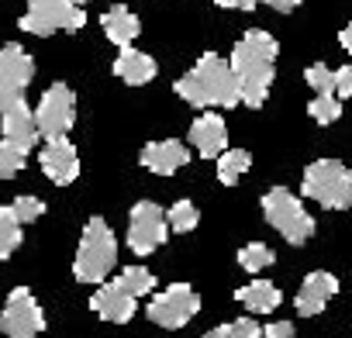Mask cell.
Segmentation results:
<instances>
[{
	"label": "cell",
	"instance_id": "28",
	"mask_svg": "<svg viewBox=\"0 0 352 338\" xmlns=\"http://www.w3.org/2000/svg\"><path fill=\"white\" fill-rule=\"evenodd\" d=\"M259 335H263V328H259L252 317H239V321H232V324H221V328L208 331L204 338H259Z\"/></svg>",
	"mask_w": 352,
	"mask_h": 338
},
{
	"label": "cell",
	"instance_id": "18",
	"mask_svg": "<svg viewBox=\"0 0 352 338\" xmlns=\"http://www.w3.org/2000/svg\"><path fill=\"white\" fill-rule=\"evenodd\" d=\"M114 76H121V80L131 83V87H145V83L155 76V59L128 45V49H121L118 59H114Z\"/></svg>",
	"mask_w": 352,
	"mask_h": 338
},
{
	"label": "cell",
	"instance_id": "11",
	"mask_svg": "<svg viewBox=\"0 0 352 338\" xmlns=\"http://www.w3.org/2000/svg\"><path fill=\"white\" fill-rule=\"evenodd\" d=\"M32 76H35V59L21 45H4L0 49V100L25 97Z\"/></svg>",
	"mask_w": 352,
	"mask_h": 338
},
{
	"label": "cell",
	"instance_id": "23",
	"mask_svg": "<svg viewBox=\"0 0 352 338\" xmlns=\"http://www.w3.org/2000/svg\"><path fill=\"white\" fill-rule=\"evenodd\" d=\"M197 221H201V211H197L194 201H176V204L166 211V225H169V232L187 235V232L197 228Z\"/></svg>",
	"mask_w": 352,
	"mask_h": 338
},
{
	"label": "cell",
	"instance_id": "29",
	"mask_svg": "<svg viewBox=\"0 0 352 338\" xmlns=\"http://www.w3.org/2000/svg\"><path fill=\"white\" fill-rule=\"evenodd\" d=\"M304 80H307V87H311L314 93H335V69H328L324 63L307 66Z\"/></svg>",
	"mask_w": 352,
	"mask_h": 338
},
{
	"label": "cell",
	"instance_id": "30",
	"mask_svg": "<svg viewBox=\"0 0 352 338\" xmlns=\"http://www.w3.org/2000/svg\"><path fill=\"white\" fill-rule=\"evenodd\" d=\"M11 207H14V214H18L21 225H32V221H38V218L45 214V204H42L38 197H18Z\"/></svg>",
	"mask_w": 352,
	"mask_h": 338
},
{
	"label": "cell",
	"instance_id": "6",
	"mask_svg": "<svg viewBox=\"0 0 352 338\" xmlns=\"http://www.w3.org/2000/svg\"><path fill=\"white\" fill-rule=\"evenodd\" d=\"M83 11L76 0H28V14L18 21L28 35H52V32H80Z\"/></svg>",
	"mask_w": 352,
	"mask_h": 338
},
{
	"label": "cell",
	"instance_id": "12",
	"mask_svg": "<svg viewBox=\"0 0 352 338\" xmlns=\"http://www.w3.org/2000/svg\"><path fill=\"white\" fill-rule=\"evenodd\" d=\"M0 128H4L8 142H18L21 148H32L42 135H38V121L35 111L25 104V97H8L0 100Z\"/></svg>",
	"mask_w": 352,
	"mask_h": 338
},
{
	"label": "cell",
	"instance_id": "17",
	"mask_svg": "<svg viewBox=\"0 0 352 338\" xmlns=\"http://www.w3.org/2000/svg\"><path fill=\"white\" fill-rule=\"evenodd\" d=\"M90 307H94L104 321L124 324V321H131V314H135V297H131L128 290H121L118 283H104V286L90 297Z\"/></svg>",
	"mask_w": 352,
	"mask_h": 338
},
{
	"label": "cell",
	"instance_id": "22",
	"mask_svg": "<svg viewBox=\"0 0 352 338\" xmlns=\"http://www.w3.org/2000/svg\"><path fill=\"white\" fill-rule=\"evenodd\" d=\"M249 166H252V155H249L245 148L221 152V155H218V180H221L225 187H232V183L242 180V173H245Z\"/></svg>",
	"mask_w": 352,
	"mask_h": 338
},
{
	"label": "cell",
	"instance_id": "7",
	"mask_svg": "<svg viewBox=\"0 0 352 338\" xmlns=\"http://www.w3.org/2000/svg\"><path fill=\"white\" fill-rule=\"evenodd\" d=\"M0 331L8 338H38L45 331V314L28 286L11 290L4 311H0Z\"/></svg>",
	"mask_w": 352,
	"mask_h": 338
},
{
	"label": "cell",
	"instance_id": "16",
	"mask_svg": "<svg viewBox=\"0 0 352 338\" xmlns=\"http://www.w3.org/2000/svg\"><path fill=\"white\" fill-rule=\"evenodd\" d=\"M190 142L204 159H218L221 152H228V124L218 114H201L190 124Z\"/></svg>",
	"mask_w": 352,
	"mask_h": 338
},
{
	"label": "cell",
	"instance_id": "9",
	"mask_svg": "<svg viewBox=\"0 0 352 338\" xmlns=\"http://www.w3.org/2000/svg\"><path fill=\"white\" fill-rule=\"evenodd\" d=\"M169 235V225H166V214L159 211V204L152 201H138L128 214V245L135 256H148L155 252Z\"/></svg>",
	"mask_w": 352,
	"mask_h": 338
},
{
	"label": "cell",
	"instance_id": "19",
	"mask_svg": "<svg viewBox=\"0 0 352 338\" xmlns=\"http://www.w3.org/2000/svg\"><path fill=\"white\" fill-rule=\"evenodd\" d=\"M100 25H104V35H107L114 45H121V49H128V45L138 38V32H142L138 18H135L124 4H114V8L100 18Z\"/></svg>",
	"mask_w": 352,
	"mask_h": 338
},
{
	"label": "cell",
	"instance_id": "27",
	"mask_svg": "<svg viewBox=\"0 0 352 338\" xmlns=\"http://www.w3.org/2000/svg\"><path fill=\"white\" fill-rule=\"evenodd\" d=\"M273 249L270 245H263V242H249L242 252H239V262H242V269H249V273H259V269H266V266H273Z\"/></svg>",
	"mask_w": 352,
	"mask_h": 338
},
{
	"label": "cell",
	"instance_id": "1",
	"mask_svg": "<svg viewBox=\"0 0 352 338\" xmlns=\"http://www.w3.org/2000/svg\"><path fill=\"white\" fill-rule=\"evenodd\" d=\"M276 52H280L276 38L270 32H259V28L245 32L239 38V45L232 49L228 63H232V69L239 76L242 104L245 107H263V100H266V93L273 87V76H276V69H273Z\"/></svg>",
	"mask_w": 352,
	"mask_h": 338
},
{
	"label": "cell",
	"instance_id": "32",
	"mask_svg": "<svg viewBox=\"0 0 352 338\" xmlns=\"http://www.w3.org/2000/svg\"><path fill=\"white\" fill-rule=\"evenodd\" d=\"M263 335L266 338H294V324L290 321H273V324L263 328Z\"/></svg>",
	"mask_w": 352,
	"mask_h": 338
},
{
	"label": "cell",
	"instance_id": "10",
	"mask_svg": "<svg viewBox=\"0 0 352 338\" xmlns=\"http://www.w3.org/2000/svg\"><path fill=\"white\" fill-rule=\"evenodd\" d=\"M201 311V297L197 290H190L187 283H173L166 286L159 297H152L148 304V317L159 328H184L187 321H194V314Z\"/></svg>",
	"mask_w": 352,
	"mask_h": 338
},
{
	"label": "cell",
	"instance_id": "8",
	"mask_svg": "<svg viewBox=\"0 0 352 338\" xmlns=\"http://www.w3.org/2000/svg\"><path fill=\"white\" fill-rule=\"evenodd\" d=\"M73 117H76V97L66 83H52L38 107H35V121H38V135L49 142V138H66V131L73 128Z\"/></svg>",
	"mask_w": 352,
	"mask_h": 338
},
{
	"label": "cell",
	"instance_id": "21",
	"mask_svg": "<svg viewBox=\"0 0 352 338\" xmlns=\"http://www.w3.org/2000/svg\"><path fill=\"white\" fill-rule=\"evenodd\" d=\"M25 242L21 221L14 214V207H0V259H11Z\"/></svg>",
	"mask_w": 352,
	"mask_h": 338
},
{
	"label": "cell",
	"instance_id": "24",
	"mask_svg": "<svg viewBox=\"0 0 352 338\" xmlns=\"http://www.w3.org/2000/svg\"><path fill=\"white\" fill-rule=\"evenodd\" d=\"M121 290H128L131 297H145L152 286H155V276L145 269V266H128V269H121V276L114 280Z\"/></svg>",
	"mask_w": 352,
	"mask_h": 338
},
{
	"label": "cell",
	"instance_id": "3",
	"mask_svg": "<svg viewBox=\"0 0 352 338\" xmlns=\"http://www.w3.org/2000/svg\"><path fill=\"white\" fill-rule=\"evenodd\" d=\"M114 266H118V238L104 218H90L76 249L73 273L80 283H104Z\"/></svg>",
	"mask_w": 352,
	"mask_h": 338
},
{
	"label": "cell",
	"instance_id": "15",
	"mask_svg": "<svg viewBox=\"0 0 352 338\" xmlns=\"http://www.w3.org/2000/svg\"><path fill=\"white\" fill-rule=\"evenodd\" d=\"M335 293H338V280H335L331 273H324V269L307 273L304 283H300V290H297V314H304V317L321 314L324 304H328Z\"/></svg>",
	"mask_w": 352,
	"mask_h": 338
},
{
	"label": "cell",
	"instance_id": "36",
	"mask_svg": "<svg viewBox=\"0 0 352 338\" xmlns=\"http://www.w3.org/2000/svg\"><path fill=\"white\" fill-rule=\"evenodd\" d=\"M76 4H87V0H76Z\"/></svg>",
	"mask_w": 352,
	"mask_h": 338
},
{
	"label": "cell",
	"instance_id": "35",
	"mask_svg": "<svg viewBox=\"0 0 352 338\" xmlns=\"http://www.w3.org/2000/svg\"><path fill=\"white\" fill-rule=\"evenodd\" d=\"M338 42H342V49H345V52H352V25H345V28H342Z\"/></svg>",
	"mask_w": 352,
	"mask_h": 338
},
{
	"label": "cell",
	"instance_id": "20",
	"mask_svg": "<svg viewBox=\"0 0 352 338\" xmlns=\"http://www.w3.org/2000/svg\"><path fill=\"white\" fill-rule=\"evenodd\" d=\"M235 297H239V304L249 307L252 314H270V311H276L280 300H283V293H280L273 283H266V280H256V283L242 286Z\"/></svg>",
	"mask_w": 352,
	"mask_h": 338
},
{
	"label": "cell",
	"instance_id": "13",
	"mask_svg": "<svg viewBox=\"0 0 352 338\" xmlns=\"http://www.w3.org/2000/svg\"><path fill=\"white\" fill-rule=\"evenodd\" d=\"M38 162H42V173L59 187H66L80 177V155L69 138H49L45 148L38 152Z\"/></svg>",
	"mask_w": 352,
	"mask_h": 338
},
{
	"label": "cell",
	"instance_id": "26",
	"mask_svg": "<svg viewBox=\"0 0 352 338\" xmlns=\"http://www.w3.org/2000/svg\"><path fill=\"white\" fill-rule=\"evenodd\" d=\"M307 114L318 121V124H335L342 117V100L335 93H318L311 104H307Z\"/></svg>",
	"mask_w": 352,
	"mask_h": 338
},
{
	"label": "cell",
	"instance_id": "2",
	"mask_svg": "<svg viewBox=\"0 0 352 338\" xmlns=\"http://www.w3.org/2000/svg\"><path fill=\"white\" fill-rule=\"evenodd\" d=\"M173 90L194 107H235V104H242V87H239L232 63H225L214 52H204L187 76L176 80Z\"/></svg>",
	"mask_w": 352,
	"mask_h": 338
},
{
	"label": "cell",
	"instance_id": "5",
	"mask_svg": "<svg viewBox=\"0 0 352 338\" xmlns=\"http://www.w3.org/2000/svg\"><path fill=\"white\" fill-rule=\"evenodd\" d=\"M263 214L266 221L290 242V245H304L314 235V218L304 211V204L287 190V187H273L263 197Z\"/></svg>",
	"mask_w": 352,
	"mask_h": 338
},
{
	"label": "cell",
	"instance_id": "4",
	"mask_svg": "<svg viewBox=\"0 0 352 338\" xmlns=\"http://www.w3.org/2000/svg\"><path fill=\"white\" fill-rule=\"evenodd\" d=\"M300 190H304V197L318 201L328 211L352 207V173L338 159H318V162H311L304 169Z\"/></svg>",
	"mask_w": 352,
	"mask_h": 338
},
{
	"label": "cell",
	"instance_id": "14",
	"mask_svg": "<svg viewBox=\"0 0 352 338\" xmlns=\"http://www.w3.org/2000/svg\"><path fill=\"white\" fill-rule=\"evenodd\" d=\"M190 159L187 145L176 142V138H162V142H148L142 148V166L148 173H159V177H173L176 169H184Z\"/></svg>",
	"mask_w": 352,
	"mask_h": 338
},
{
	"label": "cell",
	"instance_id": "25",
	"mask_svg": "<svg viewBox=\"0 0 352 338\" xmlns=\"http://www.w3.org/2000/svg\"><path fill=\"white\" fill-rule=\"evenodd\" d=\"M28 162V148H21L18 142H0V177H18Z\"/></svg>",
	"mask_w": 352,
	"mask_h": 338
},
{
	"label": "cell",
	"instance_id": "34",
	"mask_svg": "<svg viewBox=\"0 0 352 338\" xmlns=\"http://www.w3.org/2000/svg\"><path fill=\"white\" fill-rule=\"evenodd\" d=\"M259 4H270L273 11H280V14H290L294 8H300V0H259Z\"/></svg>",
	"mask_w": 352,
	"mask_h": 338
},
{
	"label": "cell",
	"instance_id": "31",
	"mask_svg": "<svg viewBox=\"0 0 352 338\" xmlns=\"http://www.w3.org/2000/svg\"><path fill=\"white\" fill-rule=\"evenodd\" d=\"M335 97L338 100H349L352 97V66L335 69Z\"/></svg>",
	"mask_w": 352,
	"mask_h": 338
},
{
	"label": "cell",
	"instance_id": "33",
	"mask_svg": "<svg viewBox=\"0 0 352 338\" xmlns=\"http://www.w3.org/2000/svg\"><path fill=\"white\" fill-rule=\"evenodd\" d=\"M218 8H228V11H252L259 0H214Z\"/></svg>",
	"mask_w": 352,
	"mask_h": 338
}]
</instances>
